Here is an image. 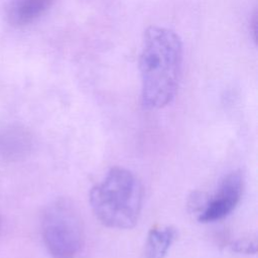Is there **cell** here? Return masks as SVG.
<instances>
[{"mask_svg": "<svg viewBox=\"0 0 258 258\" xmlns=\"http://www.w3.org/2000/svg\"><path fill=\"white\" fill-rule=\"evenodd\" d=\"M90 204L96 218L113 229L133 228L139 218L143 188L130 170L112 167L102 182L90 191Z\"/></svg>", "mask_w": 258, "mask_h": 258, "instance_id": "2", "label": "cell"}, {"mask_svg": "<svg viewBox=\"0 0 258 258\" xmlns=\"http://www.w3.org/2000/svg\"><path fill=\"white\" fill-rule=\"evenodd\" d=\"M230 248L232 251L240 254H255L257 251V242L255 239L241 238L239 240L234 241L231 244Z\"/></svg>", "mask_w": 258, "mask_h": 258, "instance_id": "8", "label": "cell"}, {"mask_svg": "<svg viewBox=\"0 0 258 258\" xmlns=\"http://www.w3.org/2000/svg\"><path fill=\"white\" fill-rule=\"evenodd\" d=\"M0 144V150L2 152L7 153L8 156H16L22 151L26 150L28 145V137L21 131H12L1 139Z\"/></svg>", "mask_w": 258, "mask_h": 258, "instance_id": "7", "label": "cell"}, {"mask_svg": "<svg viewBox=\"0 0 258 258\" xmlns=\"http://www.w3.org/2000/svg\"><path fill=\"white\" fill-rule=\"evenodd\" d=\"M44 245L53 258H76L85 244L83 220L74 204L64 198L51 202L41 220Z\"/></svg>", "mask_w": 258, "mask_h": 258, "instance_id": "3", "label": "cell"}, {"mask_svg": "<svg viewBox=\"0 0 258 258\" xmlns=\"http://www.w3.org/2000/svg\"><path fill=\"white\" fill-rule=\"evenodd\" d=\"M244 188V177L240 170H234L222 179L217 194L209 200L198 216L202 223H210L224 219L239 204Z\"/></svg>", "mask_w": 258, "mask_h": 258, "instance_id": "4", "label": "cell"}, {"mask_svg": "<svg viewBox=\"0 0 258 258\" xmlns=\"http://www.w3.org/2000/svg\"><path fill=\"white\" fill-rule=\"evenodd\" d=\"M176 236L172 227H153L145 242V258H164Z\"/></svg>", "mask_w": 258, "mask_h": 258, "instance_id": "6", "label": "cell"}, {"mask_svg": "<svg viewBox=\"0 0 258 258\" xmlns=\"http://www.w3.org/2000/svg\"><path fill=\"white\" fill-rule=\"evenodd\" d=\"M0 228H1V218H0Z\"/></svg>", "mask_w": 258, "mask_h": 258, "instance_id": "9", "label": "cell"}, {"mask_svg": "<svg viewBox=\"0 0 258 258\" xmlns=\"http://www.w3.org/2000/svg\"><path fill=\"white\" fill-rule=\"evenodd\" d=\"M182 66V42L172 29L148 27L139 56L141 103L148 110L161 109L174 98Z\"/></svg>", "mask_w": 258, "mask_h": 258, "instance_id": "1", "label": "cell"}, {"mask_svg": "<svg viewBox=\"0 0 258 258\" xmlns=\"http://www.w3.org/2000/svg\"><path fill=\"white\" fill-rule=\"evenodd\" d=\"M54 0H11L7 7V19L14 26L28 25L50 8Z\"/></svg>", "mask_w": 258, "mask_h": 258, "instance_id": "5", "label": "cell"}]
</instances>
